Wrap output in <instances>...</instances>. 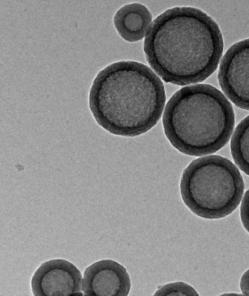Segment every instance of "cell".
I'll list each match as a JSON object with an SVG mask.
<instances>
[{
    "label": "cell",
    "mask_w": 249,
    "mask_h": 296,
    "mask_svg": "<svg viewBox=\"0 0 249 296\" xmlns=\"http://www.w3.org/2000/svg\"><path fill=\"white\" fill-rule=\"evenodd\" d=\"M115 27L125 40L133 42L142 40L152 22L148 9L140 3L126 4L120 8L113 17Z\"/></svg>",
    "instance_id": "ba28073f"
},
{
    "label": "cell",
    "mask_w": 249,
    "mask_h": 296,
    "mask_svg": "<svg viewBox=\"0 0 249 296\" xmlns=\"http://www.w3.org/2000/svg\"><path fill=\"white\" fill-rule=\"evenodd\" d=\"M232 106L216 87L205 84L183 87L165 106L162 123L172 146L189 156L213 154L229 141L234 126Z\"/></svg>",
    "instance_id": "3957f363"
},
{
    "label": "cell",
    "mask_w": 249,
    "mask_h": 296,
    "mask_svg": "<svg viewBox=\"0 0 249 296\" xmlns=\"http://www.w3.org/2000/svg\"><path fill=\"white\" fill-rule=\"evenodd\" d=\"M82 275L73 263L60 259L42 263L31 279L32 291L36 296L81 295Z\"/></svg>",
    "instance_id": "8992f818"
},
{
    "label": "cell",
    "mask_w": 249,
    "mask_h": 296,
    "mask_svg": "<svg viewBox=\"0 0 249 296\" xmlns=\"http://www.w3.org/2000/svg\"><path fill=\"white\" fill-rule=\"evenodd\" d=\"M231 150L236 165L249 175V115L235 129L231 139Z\"/></svg>",
    "instance_id": "9c48e42d"
},
{
    "label": "cell",
    "mask_w": 249,
    "mask_h": 296,
    "mask_svg": "<svg viewBox=\"0 0 249 296\" xmlns=\"http://www.w3.org/2000/svg\"><path fill=\"white\" fill-rule=\"evenodd\" d=\"M159 293L158 295H198L193 287L180 282L167 284L160 288L155 294Z\"/></svg>",
    "instance_id": "30bf717a"
},
{
    "label": "cell",
    "mask_w": 249,
    "mask_h": 296,
    "mask_svg": "<svg viewBox=\"0 0 249 296\" xmlns=\"http://www.w3.org/2000/svg\"><path fill=\"white\" fill-rule=\"evenodd\" d=\"M131 280L126 269L111 260H103L88 266L82 280L84 295L126 296Z\"/></svg>",
    "instance_id": "52a82bcc"
},
{
    "label": "cell",
    "mask_w": 249,
    "mask_h": 296,
    "mask_svg": "<svg viewBox=\"0 0 249 296\" xmlns=\"http://www.w3.org/2000/svg\"><path fill=\"white\" fill-rule=\"evenodd\" d=\"M216 22L201 10L175 7L152 22L143 51L151 68L166 83L186 86L201 82L216 70L223 51Z\"/></svg>",
    "instance_id": "6da1fadb"
},
{
    "label": "cell",
    "mask_w": 249,
    "mask_h": 296,
    "mask_svg": "<svg viewBox=\"0 0 249 296\" xmlns=\"http://www.w3.org/2000/svg\"><path fill=\"white\" fill-rule=\"evenodd\" d=\"M182 199L195 215L209 219L225 217L238 206L244 183L237 167L228 158L210 155L193 160L180 183Z\"/></svg>",
    "instance_id": "277c9868"
},
{
    "label": "cell",
    "mask_w": 249,
    "mask_h": 296,
    "mask_svg": "<svg viewBox=\"0 0 249 296\" xmlns=\"http://www.w3.org/2000/svg\"><path fill=\"white\" fill-rule=\"evenodd\" d=\"M166 101L156 73L140 62L124 60L98 72L89 90V104L97 123L109 133L133 137L159 122Z\"/></svg>",
    "instance_id": "7a4b0ae2"
},
{
    "label": "cell",
    "mask_w": 249,
    "mask_h": 296,
    "mask_svg": "<svg viewBox=\"0 0 249 296\" xmlns=\"http://www.w3.org/2000/svg\"><path fill=\"white\" fill-rule=\"evenodd\" d=\"M219 85L236 106L249 110V38L231 45L221 61Z\"/></svg>",
    "instance_id": "5b68a950"
},
{
    "label": "cell",
    "mask_w": 249,
    "mask_h": 296,
    "mask_svg": "<svg viewBox=\"0 0 249 296\" xmlns=\"http://www.w3.org/2000/svg\"><path fill=\"white\" fill-rule=\"evenodd\" d=\"M240 287L244 295L249 296V269L242 275L240 279Z\"/></svg>",
    "instance_id": "7c38bea8"
},
{
    "label": "cell",
    "mask_w": 249,
    "mask_h": 296,
    "mask_svg": "<svg viewBox=\"0 0 249 296\" xmlns=\"http://www.w3.org/2000/svg\"><path fill=\"white\" fill-rule=\"evenodd\" d=\"M240 218L244 227L249 233V189L246 191L242 201Z\"/></svg>",
    "instance_id": "8fae6325"
}]
</instances>
